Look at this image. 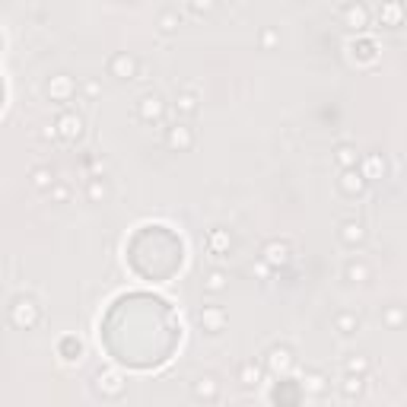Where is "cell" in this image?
Instances as JSON below:
<instances>
[{
  "label": "cell",
  "instance_id": "obj_8",
  "mask_svg": "<svg viewBox=\"0 0 407 407\" xmlns=\"http://www.w3.org/2000/svg\"><path fill=\"white\" fill-rule=\"evenodd\" d=\"M204 248H207L213 258H226L229 248H233V233L223 229V226H213V229L204 235Z\"/></svg>",
  "mask_w": 407,
  "mask_h": 407
},
{
  "label": "cell",
  "instance_id": "obj_15",
  "mask_svg": "<svg viewBox=\"0 0 407 407\" xmlns=\"http://www.w3.org/2000/svg\"><path fill=\"white\" fill-rule=\"evenodd\" d=\"M338 235H340V242H344V245L356 248V245L366 242V226L360 223V220H344V223H340V229H338Z\"/></svg>",
  "mask_w": 407,
  "mask_h": 407
},
{
  "label": "cell",
  "instance_id": "obj_31",
  "mask_svg": "<svg viewBox=\"0 0 407 407\" xmlns=\"http://www.w3.org/2000/svg\"><path fill=\"white\" fill-rule=\"evenodd\" d=\"M178 26H182L178 10H163V13H159V32H163V35H172Z\"/></svg>",
  "mask_w": 407,
  "mask_h": 407
},
{
  "label": "cell",
  "instance_id": "obj_4",
  "mask_svg": "<svg viewBox=\"0 0 407 407\" xmlns=\"http://www.w3.org/2000/svg\"><path fill=\"white\" fill-rule=\"evenodd\" d=\"M124 388H128V382L121 379V373H115V369H99V373H95V391H99L102 398L118 401L124 395Z\"/></svg>",
  "mask_w": 407,
  "mask_h": 407
},
{
  "label": "cell",
  "instance_id": "obj_35",
  "mask_svg": "<svg viewBox=\"0 0 407 407\" xmlns=\"http://www.w3.org/2000/svg\"><path fill=\"white\" fill-rule=\"evenodd\" d=\"M83 93H86L89 99H95V95H99V83H95V80H89V83H83Z\"/></svg>",
  "mask_w": 407,
  "mask_h": 407
},
{
  "label": "cell",
  "instance_id": "obj_11",
  "mask_svg": "<svg viewBox=\"0 0 407 407\" xmlns=\"http://www.w3.org/2000/svg\"><path fill=\"white\" fill-rule=\"evenodd\" d=\"M200 328L207 331V334H220V331H226V321H229V315H226L223 305H204L198 315Z\"/></svg>",
  "mask_w": 407,
  "mask_h": 407
},
{
  "label": "cell",
  "instance_id": "obj_13",
  "mask_svg": "<svg viewBox=\"0 0 407 407\" xmlns=\"http://www.w3.org/2000/svg\"><path fill=\"white\" fill-rule=\"evenodd\" d=\"M366 178L360 175V169H347V172H340V178H338V191L344 194V198H360L366 191Z\"/></svg>",
  "mask_w": 407,
  "mask_h": 407
},
{
  "label": "cell",
  "instance_id": "obj_24",
  "mask_svg": "<svg viewBox=\"0 0 407 407\" xmlns=\"http://www.w3.org/2000/svg\"><path fill=\"white\" fill-rule=\"evenodd\" d=\"M350 51H353V58L360 64L375 61V42H373V38H356V42L350 45Z\"/></svg>",
  "mask_w": 407,
  "mask_h": 407
},
{
  "label": "cell",
  "instance_id": "obj_1",
  "mask_svg": "<svg viewBox=\"0 0 407 407\" xmlns=\"http://www.w3.org/2000/svg\"><path fill=\"white\" fill-rule=\"evenodd\" d=\"M10 321H13L19 331H32L35 325L42 321V305L35 303L32 296H16L13 305H10Z\"/></svg>",
  "mask_w": 407,
  "mask_h": 407
},
{
  "label": "cell",
  "instance_id": "obj_18",
  "mask_svg": "<svg viewBox=\"0 0 407 407\" xmlns=\"http://www.w3.org/2000/svg\"><path fill=\"white\" fill-rule=\"evenodd\" d=\"M363 165H356L360 169V175H363L366 182H373V178H382L385 175V156L382 153H369L366 159H360Z\"/></svg>",
  "mask_w": 407,
  "mask_h": 407
},
{
  "label": "cell",
  "instance_id": "obj_7",
  "mask_svg": "<svg viewBox=\"0 0 407 407\" xmlns=\"http://www.w3.org/2000/svg\"><path fill=\"white\" fill-rule=\"evenodd\" d=\"M264 363H268V369L274 375H286L296 366V356H293V350H290L286 344H274L268 350V360H264Z\"/></svg>",
  "mask_w": 407,
  "mask_h": 407
},
{
  "label": "cell",
  "instance_id": "obj_19",
  "mask_svg": "<svg viewBox=\"0 0 407 407\" xmlns=\"http://www.w3.org/2000/svg\"><path fill=\"white\" fill-rule=\"evenodd\" d=\"M334 163L340 165V172L356 169V165H360V150H356L353 143H338V147H334Z\"/></svg>",
  "mask_w": 407,
  "mask_h": 407
},
{
  "label": "cell",
  "instance_id": "obj_28",
  "mask_svg": "<svg viewBox=\"0 0 407 407\" xmlns=\"http://www.w3.org/2000/svg\"><path fill=\"white\" fill-rule=\"evenodd\" d=\"M51 185H54V172L48 169V165H35L32 169V188H38V191H51Z\"/></svg>",
  "mask_w": 407,
  "mask_h": 407
},
{
  "label": "cell",
  "instance_id": "obj_25",
  "mask_svg": "<svg viewBox=\"0 0 407 407\" xmlns=\"http://www.w3.org/2000/svg\"><path fill=\"white\" fill-rule=\"evenodd\" d=\"M401 16H404V7H401V3H385V7L379 10L382 26H388V29L401 26Z\"/></svg>",
  "mask_w": 407,
  "mask_h": 407
},
{
  "label": "cell",
  "instance_id": "obj_14",
  "mask_svg": "<svg viewBox=\"0 0 407 407\" xmlns=\"http://www.w3.org/2000/svg\"><path fill=\"white\" fill-rule=\"evenodd\" d=\"M191 395L198 401H204V404H213V401L220 398V382L217 375H200V379H194V385H191Z\"/></svg>",
  "mask_w": 407,
  "mask_h": 407
},
{
  "label": "cell",
  "instance_id": "obj_37",
  "mask_svg": "<svg viewBox=\"0 0 407 407\" xmlns=\"http://www.w3.org/2000/svg\"><path fill=\"white\" fill-rule=\"evenodd\" d=\"M251 274H255V277H268V264H251Z\"/></svg>",
  "mask_w": 407,
  "mask_h": 407
},
{
  "label": "cell",
  "instance_id": "obj_29",
  "mask_svg": "<svg viewBox=\"0 0 407 407\" xmlns=\"http://www.w3.org/2000/svg\"><path fill=\"white\" fill-rule=\"evenodd\" d=\"M363 388H366L363 375H344V382H340V395H344V398H360Z\"/></svg>",
  "mask_w": 407,
  "mask_h": 407
},
{
  "label": "cell",
  "instance_id": "obj_23",
  "mask_svg": "<svg viewBox=\"0 0 407 407\" xmlns=\"http://www.w3.org/2000/svg\"><path fill=\"white\" fill-rule=\"evenodd\" d=\"M344 277L350 280V283H366L369 280V264L366 261H347L344 264Z\"/></svg>",
  "mask_w": 407,
  "mask_h": 407
},
{
  "label": "cell",
  "instance_id": "obj_26",
  "mask_svg": "<svg viewBox=\"0 0 407 407\" xmlns=\"http://www.w3.org/2000/svg\"><path fill=\"white\" fill-rule=\"evenodd\" d=\"M108 198V182L105 178H89L86 182V200L89 204H102Z\"/></svg>",
  "mask_w": 407,
  "mask_h": 407
},
{
  "label": "cell",
  "instance_id": "obj_5",
  "mask_svg": "<svg viewBox=\"0 0 407 407\" xmlns=\"http://www.w3.org/2000/svg\"><path fill=\"white\" fill-rule=\"evenodd\" d=\"M137 118L143 124H159L165 118V99L159 93H143L137 102Z\"/></svg>",
  "mask_w": 407,
  "mask_h": 407
},
{
  "label": "cell",
  "instance_id": "obj_10",
  "mask_svg": "<svg viewBox=\"0 0 407 407\" xmlns=\"http://www.w3.org/2000/svg\"><path fill=\"white\" fill-rule=\"evenodd\" d=\"M194 130L188 128V124H175V128L165 130V147L172 150V153H188L191 147H194Z\"/></svg>",
  "mask_w": 407,
  "mask_h": 407
},
{
  "label": "cell",
  "instance_id": "obj_16",
  "mask_svg": "<svg viewBox=\"0 0 407 407\" xmlns=\"http://www.w3.org/2000/svg\"><path fill=\"white\" fill-rule=\"evenodd\" d=\"M175 112L182 115V118H194L200 112V95L194 89H182V93L175 95Z\"/></svg>",
  "mask_w": 407,
  "mask_h": 407
},
{
  "label": "cell",
  "instance_id": "obj_20",
  "mask_svg": "<svg viewBox=\"0 0 407 407\" xmlns=\"http://www.w3.org/2000/svg\"><path fill=\"white\" fill-rule=\"evenodd\" d=\"M226 286H229V274H226L223 268H210L207 274H204V293L220 296Z\"/></svg>",
  "mask_w": 407,
  "mask_h": 407
},
{
  "label": "cell",
  "instance_id": "obj_33",
  "mask_svg": "<svg viewBox=\"0 0 407 407\" xmlns=\"http://www.w3.org/2000/svg\"><path fill=\"white\" fill-rule=\"evenodd\" d=\"M277 42H280L277 29H270V26H264V29H261V48H264V51H270V48H274Z\"/></svg>",
  "mask_w": 407,
  "mask_h": 407
},
{
  "label": "cell",
  "instance_id": "obj_17",
  "mask_svg": "<svg viewBox=\"0 0 407 407\" xmlns=\"http://www.w3.org/2000/svg\"><path fill=\"white\" fill-rule=\"evenodd\" d=\"M299 388H303L305 395H315V398H321V395L328 391V375L321 373V369H309V373L303 375V382H299Z\"/></svg>",
  "mask_w": 407,
  "mask_h": 407
},
{
  "label": "cell",
  "instance_id": "obj_6",
  "mask_svg": "<svg viewBox=\"0 0 407 407\" xmlns=\"http://www.w3.org/2000/svg\"><path fill=\"white\" fill-rule=\"evenodd\" d=\"M108 73H112L115 80H137L140 61L130 51H115L112 58H108Z\"/></svg>",
  "mask_w": 407,
  "mask_h": 407
},
{
  "label": "cell",
  "instance_id": "obj_22",
  "mask_svg": "<svg viewBox=\"0 0 407 407\" xmlns=\"http://www.w3.org/2000/svg\"><path fill=\"white\" fill-rule=\"evenodd\" d=\"M258 382H261V366L255 363V360L239 366V385H242V388H258Z\"/></svg>",
  "mask_w": 407,
  "mask_h": 407
},
{
  "label": "cell",
  "instance_id": "obj_36",
  "mask_svg": "<svg viewBox=\"0 0 407 407\" xmlns=\"http://www.w3.org/2000/svg\"><path fill=\"white\" fill-rule=\"evenodd\" d=\"M191 13H210V10H213V3H191Z\"/></svg>",
  "mask_w": 407,
  "mask_h": 407
},
{
  "label": "cell",
  "instance_id": "obj_3",
  "mask_svg": "<svg viewBox=\"0 0 407 407\" xmlns=\"http://www.w3.org/2000/svg\"><path fill=\"white\" fill-rule=\"evenodd\" d=\"M293 261V245L286 242V239H268L264 248H261V264H268V268H286Z\"/></svg>",
  "mask_w": 407,
  "mask_h": 407
},
{
  "label": "cell",
  "instance_id": "obj_34",
  "mask_svg": "<svg viewBox=\"0 0 407 407\" xmlns=\"http://www.w3.org/2000/svg\"><path fill=\"white\" fill-rule=\"evenodd\" d=\"M385 325L388 328H401V305H391L388 312H385Z\"/></svg>",
  "mask_w": 407,
  "mask_h": 407
},
{
  "label": "cell",
  "instance_id": "obj_21",
  "mask_svg": "<svg viewBox=\"0 0 407 407\" xmlns=\"http://www.w3.org/2000/svg\"><path fill=\"white\" fill-rule=\"evenodd\" d=\"M58 353H61L64 363H77L80 356H83V344H80L73 334H67V338H61V344H58Z\"/></svg>",
  "mask_w": 407,
  "mask_h": 407
},
{
  "label": "cell",
  "instance_id": "obj_9",
  "mask_svg": "<svg viewBox=\"0 0 407 407\" xmlns=\"http://www.w3.org/2000/svg\"><path fill=\"white\" fill-rule=\"evenodd\" d=\"M48 99L51 102H58V105H64V102H70L73 99V93H77V83H73V77H67V73H58V77H51L48 80Z\"/></svg>",
  "mask_w": 407,
  "mask_h": 407
},
{
  "label": "cell",
  "instance_id": "obj_32",
  "mask_svg": "<svg viewBox=\"0 0 407 407\" xmlns=\"http://www.w3.org/2000/svg\"><path fill=\"white\" fill-rule=\"evenodd\" d=\"M48 200H51V204H70V188L61 182H54L51 191H48Z\"/></svg>",
  "mask_w": 407,
  "mask_h": 407
},
{
  "label": "cell",
  "instance_id": "obj_12",
  "mask_svg": "<svg viewBox=\"0 0 407 407\" xmlns=\"http://www.w3.org/2000/svg\"><path fill=\"white\" fill-rule=\"evenodd\" d=\"M340 19H344V26L350 29V32H363V29L369 26V7H366V3H347V7L340 10Z\"/></svg>",
  "mask_w": 407,
  "mask_h": 407
},
{
  "label": "cell",
  "instance_id": "obj_27",
  "mask_svg": "<svg viewBox=\"0 0 407 407\" xmlns=\"http://www.w3.org/2000/svg\"><path fill=\"white\" fill-rule=\"evenodd\" d=\"M334 328H338L340 334H356V331H360V315L356 312H338L334 315Z\"/></svg>",
  "mask_w": 407,
  "mask_h": 407
},
{
  "label": "cell",
  "instance_id": "obj_30",
  "mask_svg": "<svg viewBox=\"0 0 407 407\" xmlns=\"http://www.w3.org/2000/svg\"><path fill=\"white\" fill-rule=\"evenodd\" d=\"M344 373H347V375H366V373H369V356H363V353L347 356Z\"/></svg>",
  "mask_w": 407,
  "mask_h": 407
},
{
  "label": "cell",
  "instance_id": "obj_2",
  "mask_svg": "<svg viewBox=\"0 0 407 407\" xmlns=\"http://www.w3.org/2000/svg\"><path fill=\"white\" fill-rule=\"evenodd\" d=\"M54 134H58L64 143H77V140H83V134H86V118L77 112H61L58 121H54Z\"/></svg>",
  "mask_w": 407,
  "mask_h": 407
}]
</instances>
